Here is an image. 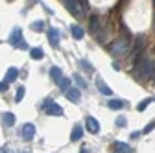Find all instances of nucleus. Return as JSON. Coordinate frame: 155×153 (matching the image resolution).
Wrapping results in <instances>:
<instances>
[{
	"label": "nucleus",
	"instance_id": "18",
	"mask_svg": "<svg viewBox=\"0 0 155 153\" xmlns=\"http://www.w3.org/2000/svg\"><path fill=\"white\" fill-rule=\"evenodd\" d=\"M57 87H59L61 90H65V92H67V90L70 89V78H61L59 81H57Z\"/></svg>",
	"mask_w": 155,
	"mask_h": 153
},
{
	"label": "nucleus",
	"instance_id": "11",
	"mask_svg": "<svg viewBox=\"0 0 155 153\" xmlns=\"http://www.w3.org/2000/svg\"><path fill=\"white\" fill-rule=\"evenodd\" d=\"M18 78V68H15V67H9L8 68V72H6V78H4V81L6 83H11V81H15Z\"/></svg>",
	"mask_w": 155,
	"mask_h": 153
},
{
	"label": "nucleus",
	"instance_id": "28",
	"mask_svg": "<svg viewBox=\"0 0 155 153\" xmlns=\"http://www.w3.org/2000/svg\"><path fill=\"white\" fill-rule=\"evenodd\" d=\"M4 90H8V83L6 81H0V92H4Z\"/></svg>",
	"mask_w": 155,
	"mask_h": 153
},
{
	"label": "nucleus",
	"instance_id": "10",
	"mask_svg": "<svg viewBox=\"0 0 155 153\" xmlns=\"http://www.w3.org/2000/svg\"><path fill=\"white\" fill-rule=\"evenodd\" d=\"M83 137V127L81 125H74L72 127V133H70V140L72 142H78V140H81Z\"/></svg>",
	"mask_w": 155,
	"mask_h": 153
},
{
	"label": "nucleus",
	"instance_id": "32",
	"mask_svg": "<svg viewBox=\"0 0 155 153\" xmlns=\"http://www.w3.org/2000/svg\"><path fill=\"white\" fill-rule=\"evenodd\" d=\"M24 153H28V151H24Z\"/></svg>",
	"mask_w": 155,
	"mask_h": 153
},
{
	"label": "nucleus",
	"instance_id": "31",
	"mask_svg": "<svg viewBox=\"0 0 155 153\" xmlns=\"http://www.w3.org/2000/svg\"><path fill=\"white\" fill-rule=\"evenodd\" d=\"M153 80H155V70H153Z\"/></svg>",
	"mask_w": 155,
	"mask_h": 153
},
{
	"label": "nucleus",
	"instance_id": "23",
	"mask_svg": "<svg viewBox=\"0 0 155 153\" xmlns=\"http://www.w3.org/2000/svg\"><path fill=\"white\" fill-rule=\"evenodd\" d=\"M80 63H81V68H83V70H87V72H94V68H92V65H91V63H89L87 59H81Z\"/></svg>",
	"mask_w": 155,
	"mask_h": 153
},
{
	"label": "nucleus",
	"instance_id": "13",
	"mask_svg": "<svg viewBox=\"0 0 155 153\" xmlns=\"http://www.w3.org/2000/svg\"><path fill=\"white\" fill-rule=\"evenodd\" d=\"M15 120H17V118H15L13 112H4V114H2V124H4L6 127H13V125H15Z\"/></svg>",
	"mask_w": 155,
	"mask_h": 153
},
{
	"label": "nucleus",
	"instance_id": "20",
	"mask_svg": "<svg viewBox=\"0 0 155 153\" xmlns=\"http://www.w3.org/2000/svg\"><path fill=\"white\" fill-rule=\"evenodd\" d=\"M24 94H26V89H24V87H18V89H17V94H15V102H22Z\"/></svg>",
	"mask_w": 155,
	"mask_h": 153
},
{
	"label": "nucleus",
	"instance_id": "29",
	"mask_svg": "<svg viewBox=\"0 0 155 153\" xmlns=\"http://www.w3.org/2000/svg\"><path fill=\"white\" fill-rule=\"evenodd\" d=\"M131 138H133V140L140 138V133H139V131H133V133H131Z\"/></svg>",
	"mask_w": 155,
	"mask_h": 153
},
{
	"label": "nucleus",
	"instance_id": "30",
	"mask_svg": "<svg viewBox=\"0 0 155 153\" xmlns=\"http://www.w3.org/2000/svg\"><path fill=\"white\" fill-rule=\"evenodd\" d=\"M80 153H91V151H89V148H87V146H83V148L80 149Z\"/></svg>",
	"mask_w": 155,
	"mask_h": 153
},
{
	"label": "nucleus",
	"instance_id": "24",
	"mask_svg": "<svg viewBox=\"0 0 155 153\" xmlns=\"http://www.w3.org/2000/svg\"><path fill=\"white\" fill-rule=\"evenodd\" d=\"M151 102H153L151 98H146V100H142V102L139 103V107H137V109H139V111H144V109H146V107H148V105H150Z\"/></svg>",
	"mask_w": 155,
	"mask_h": 153
},
{
	"label": "nucleus",
	"instance_id": "7",
	"mask_svg": "<svg viewBox=\"0 0 155 153\" xmlns=\"http://www.w3.org/2000/svg\"><path fill=\"white\" fill-rule=\"evenodd\" d=\"M33 137H35V125L30 124V122L24 124V125H22V138H24V140H31Z\"/></svg>",
	"mask_w": 155,
	"mask_h": 153
},
{
	"label": "nucleus",
	"instance_id": "8",
	"mask_svg": "<svg viewBox=\"0 0 155 153\" xmlns=\"http://www.w3.org/2000/svg\"><path fill=\"white\" fill-rule=\"evenodd\" d=\"M85 125H87V131H89V133H98V131H100V124H98V120L92 118V116H87Z\"/></svg>",
	"mask_w": 155,
	"mask_h": 153
},
{
	"label": "nucleus",
	"instance_id": "26",
	"mask_svg": "<svg viewBox=\"0 0 155 153\" xmlns=\"http://www.w3.org/2000/svg\"><path fill=\"white\" fill-rule=\"evenodd\" d=\"M153 129H155V120H151V122L142 129V133H150V131H153Z\"/></svg>",
	"mask_w": 155,
	"mask_h": 153
},
{
	"label": "nucleus",
	"instance_id": "22",
	"mask_svg": "<svg viewBox=\"0 0 155 153\" xmlns=\"http://www.w3.org/2000/svg\"><path fill=\"white\" fill-rule=\"evenodd\" d=\"M31 30H35V31H43V30H45V22H43V21L33 22V24H31Z\"/></svg>",
	"mask_w": 155,
	"mask_h": 153
},
{
	"label": "nucleus",
	"instance_id": "21",
	"mask_svg": "<svg viewBox=\"0 0 155 153\" xmlns=\"http://www.w3.org/2000/svg\"><path fill=\"white\" fill-rule=\"evenodd\" d=\"M74 81H76L78 85H80V89H87V81L81 78L80 74H76V76H74Z\"/></svg>",
	"mask_w": 155,
	"mask_h": 153
},
{
	"label": "nucleus",
	"instance_id": "2",
	"mask_svg": "<svg viewBox=\"0 0 155 153\" xmlns=\"http://www.w3.org/2000/svg\"><path fill=\"white\" fill-rule=\"evenodd\" d=\"M129 39H126V37H122V39H116L111 46V54L113 55H124L127 50H129Z\"/></svg>",
	"mask_w": 155,
	"mask_h": 153
},
{
	"label": "nucleus",
	"instance_id": "6",
	"mask_svg": "<svg viewBox=\"0 0 155 153\" xmlns=\"http://www.w3.org/2000/svg\"><path fill=\"white\" fill-rule=\"evenodd\" d=\"M65 96H67V100L78 103V102L81 100V90H80V89H76V87H70V89L65 92Z\"/></svg>",
	"mask_w": 155,
	"mask_h": 153
},
{
	"label": "nucleus",
	"instance_id": "3",
	"mask_svg": "<svg viewBox=\"0 0 155 153\" xmlns=\"http://www.w3.org/2000/svg\"><path fill=\"white\" fill-rule=\"evenodd\" d=\"M140 67H139V76L140 78H153V70H155V65L150 61V59H142L140 63H139Z\"/></svg>",
	"mask_w": 155,
	"mask_h": 153
},
{
	"label": "nucleus",
	"instance_id": "1",
	"mask_svg": "<svg viewBox=\"0 0 155 153\" xmlns=\"http://www.w3.org/2000/svg\"><path fill=\"white\" fill-rule=\"evenodd\" d=\"M8 43H9L13 48H21V50H28V48H30V46L24 43V39H22L21 28H13V30H11V35H9ZM30 50H31V48H30Z\"/></svg>",
	"mask_w": 155,
	"mask_h": 153
},
{
	"label": "nucleus",
	"instance_id": "25",
	"mask_svg": "<svg viewBox=\"0 0 155 153\" xmlns=\"http://www.w3.org/2000/svg\"><path fill=\"white\" fill-rule=\"evenodd\" d=\"M98 28V17H91V31H96Z\"/></svg>",
	"mask_w": 155,
	"mask_h": 153
},
{
	"label": "nucleus",
	"instance_id": "17",
	"mask_svg": "<svg viewBox=\"0 0 155 153\" xmlns=\"http://www.w3.org/2000/svg\"><path fill=\"white\" fill-rule=\"evenodd\" d=\"M50 76H52V80L57 83V81L63 78V76H61V68H59V67H52V68H50Z\"/></svg>",
	"mask_w": 155,
	"mask_h": 153
},
{
	"label": "nucleus",
	"instance_id": "16",
	"mask_svg": "<svg viewBox=\"0 0 155 153\" xmlns=\"http://www.w3.org/2000/svg\"><path fill=\"white\" fill-rule=\"evenodd\" d=\"M30 55H31V59L39 61V59H43V57H45V52H43V48H31Z\"/></svg>",
	"mask_w": 155,
	"mask_h": 153
},
{
	"label": "nucleus",
	"instance_id": "15",
	"mask_svg": "<svg viewBox=\"0 0 155 153\" xmlns=\"http://www.w3.org/2000/svg\"><path fill=\"white\" fill-rule=\"evenodd\" d=\"M114 149L120 151V153H133V148L126 142H114Z\"/></svg>",
	"mask_w": 155,
	"mask_h": 153
},
{
	"label": "nucleus",
	"instance_id": "4",
	"mask_svg": "<svg viewBox=\"0 0 155 153\" xmlns=\"http://www.w3.org/2000/svg\"><path fill=\"white\" fill-rule=\"evenodd\" d=\"M67 8H68L74 15H81V13L89 8V4H87V2H78V0H72V2H67Z\"/></svg>",
	"mask_w": 155,
	"mask_h": 153
},
{
	"label": "nucleus",
	"instance_id": "12",
	"mask_svg": "<svg viewBox=\"0 0 155 153\" xmlns=\"http://www.w3.org/2000/svg\"><path fill=\"white\" fill-rule=\"evenodd\" d=\"M46 112L50 114V116H61V114H63V107H61L59 103H52V105L46 109Z\"/></svg>",
	"mask_w": 155,
	"mask_h": 153
},
{
	"label": "nucleus",
	"instance_id": "9",
	"mask_svg": "<svg viewBox=\"0 0 155 153\" xmlns=\"http://www.w3.org/2000/svg\"><path fill=\"white\" fill-rule=\"evenodd\" d=\"M96 87H98V90L104 94V96H111V94H113V90H111V87L102 80V78H98V80H96Z\"/></svg>",
	"mask_w": 155,
	"mask_h": 153
},
{
	"label": "nucleus",
	"instance_id": "19",
	"mask_svg": "<svg viewBox=\"0 0 155 153\" xmlns=\"http://www.w3.org/2000/svg\"><path fill=\"white\" fill-rule=\"evenodd\" d=\"M109 109L120 111V109H124V102H122V100H111V102H109Z\"/></svg>",
	"mask_w": 155,
	"mask_h": 153
},
{
	"label": "nucleus",
	"instance_id": "27",
	"mask_svg": "<svg viewBox=\"0 0 155 153\" xmlns=\"http://www.w3.org/2000/svg\"><path fill=\"white\" fill-rule=\"evenodd\" d=\"M116 125H118V127H126V118L118 116V118H116Z\"/></svg>",
	"mask_w": 155,
	"mask_h": 153
},
{
	"label": "nucleus",
	"instance_id": "14",
	"mask_svg": "<svg viewBox=\"0 0 155 153\" xmlns=\"http://www.w3.org/2000/svg\"><path fill=\"white\" fill-rule=\"evenodd\" d=\"M70 33L74 39H83V35H85V30L81 26H78V24H72L70 26Z\"/></svg>",
	"mask_w": 155,
	"mask_h": 153
},
{
	"label": "nucleus",
	"instance_id": "5",
	"mask_svg": "<svg viewBox=\"0 0 155 153\" xmlns=\"http://www.w3.org/2000/svg\"><path fill=\"white\" fill-rule=\"evenodd\" d=\"M48 41L54 48H59V43H61V31L57 28H50L48 30Z\"/></svg>",
	"mask_w": 155,
	"mask_h": 153
}]
</instances>
